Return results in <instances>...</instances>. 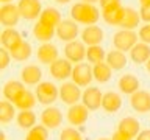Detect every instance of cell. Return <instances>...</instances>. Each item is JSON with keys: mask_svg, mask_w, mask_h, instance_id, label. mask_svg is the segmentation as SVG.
Masks as SVG:
<instances>
[{"mask_svg": "<svg viewBox=\"0 0 150 140\" xmlns=\"http://www.w3.org/2000/svg\"><path fill=\"white\" fill-rule=\"evenodd\" d=\"M139 20H142V19H141V14L136 11L134 8L127 6L119 27L122 28V30H134L136 27H139Z\"/></svg>", "mask_w": 150, "mask_h": 140, "instance_id": "ac0fdd59", "label": "cell"}, {"mask_svg": "<svg viewBox=\"0 0 150 140\" xmlns=\"http://www.w3.org/2000/svg\"><path fill=\"white\" fill-rule=\"evenodd\" d=\"M70 16L77 23H84V25H96L100 19V13L94 6V3L80 2L75 3L70 9Z\"/></svg>", "mask_w": 150, "mask_h": 140, "instance_id": "6da1fadb", "label": "cell"}, {"mask_svg": "<svg viewBox=\"0 0 150 140\" xmlns=\"http://www.w3.org/2000/svg\"><path fill=\"white\" fill-rule=\"evenodd\" d=\"M130 58L134 64H145L150 59V47L145 42L136 44L133 48L130 50Z\"/></svg>", "mask_w": 150, "mask_h": 140, "instance_id": "603a6c76", "label": "cell"}, {"mask_svg": "<svg viewBox=\"0 0 150 140\" xmlns=\"http://www.w3.org/2000/svg\"><path fill=\"white\" fill-rule=\"evenodd\" d=\"M59 140H81V134L74 128H66L61 132Z\"/></svg>", "mask_w": 150, "mask_h": 140, "instance_id": "d590c367", "label": "cell"}, {"mask_svg": "<svg viewBox=\"0 0 150 140\" xmlns=\"http://www.w3.org/2000/svg\"><path fill=\"white\" fill-rule=\"evenodd\" d=\"M139 14L144 22H150V6H141Z\"/></svg>", "mask_w": 150, "mask_h": 140, "instance_id": "f35d334b", "label": "cell"}, {"mask_svg": "<svg viewBox=\"0 0 150 140\" xmlns=\"http://www.w3.org/2000/svg\"><path fill=\"white\" fill-rule=\"evenodd\" d=\"M116 5H120V0H100V6H102V9L116 6Z\"/></svg>", "mask_w": 150, "mask_h": 140, "instance_id": "ab89813d", "label": "cell"}, {"mask_svg": "<svg viewBox=\"0 0 150 140\" xmlns=\"http://www.w3.org/2000/svg\"><path fill=\"white\" fill-rule=\"evenodd\" d=\"M36 101H38L36 95H33L30 90H25V92H23L22 95L16 100L14 106L19 107L21 111H27V109H33V107H35V104H36Z\"/></svg>", "mask_w": 150, "mask_h": 140, "instance_id": "d6a6232c", "label": "cell"}, {"mask_svg": "<svg viewBox=\"0 0 150 140\" xmlns=\"http://www.w3.org/2000/svg\"><path fill=\"white\" fill-rule=\"evenodd\" d=\"M122 106V98L119 93L116 92H106L103 95V100H102V107L105 109L106 112H117Z\"/></svg>", "mask_w": 150, "mask_h": 140, "instance_id": "484cf974", "label": "cell"}, {"mask_svg": "<svg viewBox=\"0 0 150 140\" xmlns=\"http://www.w3.org/2000/svg\"><path fill=\"white\" fill-rule=\"evenodd\" d=\"M106 58V53H105V50H103V47L102 45H91V47H88V50H86V59L89 61L91 64H100L103 62V59Z\"/></svg>", "mask_w": 150, "mask_h": 140, "instance_id": "1f68e13d", "label": "cell"}, {"mask_svg": "<svg viewBox=\"0 0 150 140\" xmlns=\"http://www.w3.org/2000/svg\"><path fill=\"white\" fill-rule=\"evenodd\" d=\"M83 93L80 90V86L75 83H64L63 86L59 87V98L61 101L66 103L69 106H74L81 100Z\"/></svg>", "mask_w": 150, "mask_h": 140, "instance_id": "277c9868", "label": "cell"}, {"mask_svg": "<svg viewBox=\"0 0 150 140\" xmlns=\"http://www.w3.org/2000/svg\"><path fill=\"white\" fill-rule=\"evenodd\" d=\"M139 39L145 42V44H150V25H144L141 27L139 30Z\"/></svg>", "mask_w": 150, "mask_h": 140, "instance_id": "74e56055", "label": "cell"}, {"mask_svg": "<svg viewBox=\"0 0 150 140\" xmlns=\"http://www.w3.org/2000/svg\"><path fill=\"white\" fill-rule=\"evenodd\" d=\"M136 140H150V129H144L136 135Z\"/></svg>", "mask_w": 150, "mask_h": 140, "instance_id": "60d3db41", "label": "cell"}, {"mask_svg": "<svg viewBox=\"0 0 150 140\" xmlns=\"http://www.w3.org/2000/svg\"><path fill=\"white\" fill-rule=\"evenodd\" d=\"M106 62L112 70H122L127 65V56L120 50H112L106 55Z\"/></svg>", "mask_w": 150, "mask_h": 140, "instance_id": "83f0119b", "label": "cell"}, {"mask_svg": "<svg viewBox=\"0 0 150 140\" xmlns=\"http://www.w3.org/2000/svg\"><path fill=\"white\" fill-rule=\"evenodd\" d=\"M124 13H125V8L122 6V5H116V6L102 9V17L108 25H117L119 27L122 17H124Z\"/></svg>", "mask_w": 150, "mask_h": 140, "instance_id": "d6986e66", "label": "cell"}, {"mask_svg": "<svg viewBox=\"0 0 150 140\" xmlns=\"http://www.w3.org/2000/svg\"><path fill=\"white\" fill-rule=\"evenodd\" d=\"M94 78V72L91 69L89 64H84V62H78L77 65L74 67V72H72V79L75 84H78L80 87H86L91 84Z\"/></svg>", "mask_w": 150, "mask_h": 140, "instance_id": "5b68a950", "label": "cell"}, {"mask_svg": "<svg viewBox=\"0 0 150 140\" xmlns=\"http://www.w3.org/2000/svg\"><path fill=\"white\" fill-rule=\"evenodd\" d=\"M41 121L45 128L49 129H56L63 123V114L58 107H45L41 114Z\"/></svg>", "mask_w": 150, "mask_h": 140, "instance_id": "8fae6325", "label": "cell"}, {"mask_svg": "<svg viewBox=\"0 0 150 140\" xmlns=\"http://www.w3.org/2000/svg\"><path fill=\"white\" fill-rule=\"evenodd\" d=\"M9 53H11V58L14 61L22 62V61H27L31 56V45H30V42L22 41L17 47H14L13 50H9Z\"/></svg>", "mask_w": 150, "mask_h": 140, "instance_id": "f1b7e54d", "label": "cell"}, {"mask_svg": "<svg viewBox=\"0 0 150 140\" xmlns=\"http://www.w3.org/2000/svg\"><path fill=\"white\" fill-rule=\"evenodd\" d=\"M56 3H59V5H66V3H69L70 0H55Z\"/></svg>", "mask_w": 150, "mask_h": 140, "instance_id": "ee69618b", "label": "cell"}, {"mask_svg": "<svg viewBox=\"0 0 150 140\" xmlns=\"http://www.w3.org/2000/svg\"><path fill=\"white\" fill-rule=\"evenodd\" d=\"M117 86H119V89H120L122 93H127V95H133L134 92L139 90L141 84H139V79L136 78L134 75L127 73V75H124V76H120L119 84H117Z\"/></svg>", "mask_w": 150, "mask_h": 140, "instance_id": "7402d4cb", "label": "cell"}, {"mask_svg": "<svg viewBox=\"0 0 150 140\" xmlns=\"http://www.w3.org/2000/svg\"><path fill=\"white\" fill-rule=\"evenodd\" d=\"M86 50L84 48V42L81 41H72L67 42L64 47V55L70 62H81V61L86 58Z\"/></svg>", "mask_w": 150, "mask_h": 140, "instance_id": "30bf717a", "label": "cell"}, {"mask_svg": "<svg viewBox=\"0 0 150 140\" xmlns=\"http://www.w3.org/2000/svg\"><path fill=\"white\" fill-rule=\"evenodd\" d=\"M92 72H94V79H97L98 83H106L111 79L112 69L108 65V62H100L94 65Z\"/></svg>", "mask_w": 150, "mask_h": 140, "instance_id": "4dcf8cb0", "label": "cell"}, {"mask_svg": "<svg viewBox=\"0 0 150 140\" xmlns=\"http://www.w3.org/2000/svg\"><path fill=\"white\" fill-rule=\"evenodd\" d=\"M78 25H77V22L74 20H61V23L58 27H56V34H58V37L63 42H72L75 41V37L78 36Z\"/></svg>", "mask_w": 150, "mask_h": 140, "instance_id": "9c48e42d", "label": "cell"}, {"mask_svg": "<svg viewBox=\"0 0 150 140\" xmlns=\"http://www.w3.org/2000/svg\"><path fill=\"white\" fill-rule=\"evenodd\" d=\"M19 11L21 16L25 20H35V19L41 17L42 6L39 0H19Z\"/></svg>", "mask_w": 150, "mask_h": 140, "instance_id": "8992f818", "label": "cell"}, {"mask_svg": "<svg viewBox=\"0 0 150 140\" xmlns=\"http://www.w3.org/2000/svg\"><path fill=\"white\" fill-rule=\"evenodd\" d=\"M88 115H89V109L84 104H74L69 107L67 111V120L70 125H75V126H81L86 123L88 120Z\"/></svg>", "mask_w": 150, "mask_h": 140, "instance_id": "9a60e30c", "label": "cell"}, {"mask_svg": "<svg viewBox=\"0 0 150 140\" xmlns=\"http://www.w3.org/2000/svg\"><path fill=\"white\" fill-rule=\"evenodd\" d=\"M138 44V34L133 30H120L112 36V45L116 50L127 51Z\"/></svg>", "mask_w": 150, "mask_h": 140, "instance_id": "7a4b0ae2", "label": "cell"}, {"mask_svg": "<svg viewBox=\"0 0 150 140\" xmlns=\"http://www.w3.org/2000/svg\"><path fill=\"white\" fill-rule=\"evenodd\" d=\"M25 90H27V89L23 87V83L11 79V81L5 83V86H3V97L6 98V100H9L11 103H16V100Z\"/></svg>", "mask_w": 150, "mask_h": 140, "instance_id": "ffe728a7", "label": "cell"}, {"mask_svg": "<svg viewBox=\"0 0 150 140\" xmlns=\"http://www.w3.org/2000/svg\"><path fill=\"white\" fill-rule=\"evenodd\" d=\"M2 2H3V3H9L11 0H2Z\"/></svg>", "mask_w": 150, "mask_h": 140, "instance_id": "7dc6e473", "label": "cell"}, {"mask_svg": "<svg viewBox=\"0 0 150 140\" xmlns=\"http://www.w3.org/2000/svg\"><path fill=\"white\" fill-rule=\"evenodd\" d=\"M141 6H150V0H139Z\"/></svg>", "mask_w": 150, "mask_h": 140, "instance_id": "7bdbcfd3", "label": "cell"}, {"mask_svg": "<svg viewBox=\"0 0 150 140\" xmlns=\"http://www.w3.org/2000/svg\"><path fill=\"white\" fill-rule=\"evenodd\" d=\"M83 2H86V3H96V2H100V0H83Z\"/></svg>", "mask_w": 150, "mask_h": 140, "instance_id": "bcb514c9", "label": "cell"}, {"mask_svg": "<svg viewBox=\"0 0 150 140\" xmlns=\"http://www.w3.org/2000/svg\"><path fill=\"white\" fill-rule=\"evenodd\" d=\"M117 131L122 132L124 135H127V137L133 139V137H136V135L141 132L139 131V121L136 118H133V117H125V118H122L119 121Z\"/></svg>", "mask_w": 150, "mask_h": 140, "instance_id": "44dd1931", "label": "cell"}, {"mask_svg": "<svg viewBox=\"0 0 150 140\" xmlns=\"http://www.w3.org/2000/svg\"><path fill=\"white\" fill-rule=\"evenodd\" d=\"M21 11H19V6L13 3H5L2 8H0V20H2V25L6 28H13L14 25H17L19 19H21Z\"/></svg>", "mask_w": 150, "mask_h": 140, "instance_id": "52a82bcc", "label": "cell"}, {"mask_svg": "<svg viewBox=\"0 0 150 140\" xmlns=\"http://www.w3.org/2000/svg\"><path fill=\"white\" fill-rule=\"evenodd\" d=\"M55 33H56V28H52L49 25H45V23H42L41 20L33 27V34H35V37L41 42L52 41V37H53Z\"/></svg>", "mask_w": 150, "mask_h": 140, "instance_id": "4316f807", "label": "cell"}, {"mask_svg": "<svg viewBox=\"0 0 150 140\" xmlns=\"http://www.w3.org/2000/svg\"><path fill=\"white\" fill-rule=\"evenodd\" d=\"M16 120H17L19 128H22V129H31L33 126H36V114L31 109L21 111L17 114Z\"/></svg>", "mask_w": 150, "mask_h": 140, "instance_id": "f546056e", "label": "cell"}, {"mask_svg": "<svg viewBox=\"0 0 150 140\" xmlns=\"http://www.w3.org/2000/svg\"><path fill=\"white\" fill-rule=\"evenodd\" d=\"M0 39H2V45L6 50H13L14 47H17L23 41L21 33L17 30H14V28H5L2 31V37H0Z\"/></svg>", "mask_w": 150, "mask_h": 140, "instance_id": "cb8c5ba5", "label": "cell"}, {"mask_svg": "<svg viewBox=\"0 0 150 140\" xmlns=\"http://www.w3.org/2000/svg\"><path fill=\"white\" fill-rule=\"evenodd\" d=\"M102 100H103V95H102L100 89H97V87H88L83 92V97H81L83 104L89 111H97L102 106Z\"/></svg>", "mask_w": 150, "mask_h": 140, "instance_id": "4fadbf2b", "label": "cell"}, {"mask_svg": "<svg viewBox=\"0 0 150 140\" xmlns=\"http://www.w3.org/2000/svg\"><path fill=\"white\" fill-rule=\"evenodd\" d=\"M72 72H74V67L67 58L66 59L58 58L55 62L50 64V75L55 79H59V81H64L66 78L72 76Z\"/></svg>", "mask_w": 150, "mask_h": 140, "instance_id": "ba28073f", "label": "cell"}, {"mask_svg": "<svg viewBox=\"0 0 150 140\" xmlns=\"http://www.w3.org/2000/svg\"><path fill=\"white\" fill-rule=\"evenodd\" d=\"M130 104L136 112H141V114H145V112H150V93L147 90H139L134 92L130 98Z\"/></svg>", "mask_w": 150, "mask_h": 140, "instance_id": "7c38bea8", "label": "cell"}, {"mask_svg": "<svg viewBox=\"0 0 150 140\" xmlns=\"http://www.w3.org/2000/svg\"><path fill=\"white\" fill-rule=\"evenodd\" d=\"M21 78L22 83L27 84V86H35V84H39L41 78H42V70L38 67V65H25L21 72Z\"/></svg>", "mask_w": 150, "mask_h": 140, "instance_id": "e0dca14e", "label": "cell"}, {"mask_svg": "<svg viewBox=\"0 0 150 140\" xmlns=\"http://www.w3.org/2000/svg\"><path fill=\"white\" fill-rule=\"evenodd\" d=\"M111 140H131V139L127 137V135H124L122 132H119V131H116V132L112 134V139Z\"/></svg>", "mask_w": 150, "mask_h": 140, "instance_id": "b9f144b4", "label": "cell"}, {"mask_svg": "<svg viewBox=\"0 0 150 140\" xmlns=\"http://www.w3.org/2000/svg\"><path fill=\"white\" fill-rule=\"evenodd\" d=\"M9 61H11V53H9V50L3 48L0 50V69L5 70L9 65Z\"/></svg>", "mask_w": 150, "mask_h": 140, "instance_id": "8d00e7d4", "label": "cell"}, {"mask_svg": "<svg viewBox=\"0 0 150 140\" xmlns=\"http://www.w3.org/2000/svg\"><path fill=\"white\" fill-rule=\"evenodd\" d=\"M59 97V90L58 87L55 86L53 83H49V81H44V83H39L36 87V98L41 104H45L49 106L52 104L53 101H56V98Z\"/></svg>", "mask_w": 150, "mask_h": 140, "instance_id": "3957f363", "label": "cell"}, {"mask_svg": "<svg viewBox=\"0 0 150 140\" xmlns=\"http://www.w3.org/2000/svg\"><path fill=\"white\" fill-rule=\"evenodd\" d=\"M103 36H105V33H103V30L97 25H88L81 31V41L89 47L91 45H100L103 42Z\"/></svg>", "mask_w": 150, "mask_h": 140, "instance_id": "5bb4252c", "label": "cell"}, {"mask_svg": "<svg viewBox=\"0 0 150 140\" xmlns=\"http://www.w3.org/2000/svg\"><path fill=\"white\" fill-rule=\"evenodd\" d=\"M14 118V106L9 100H5L0 103V121L2 123H9Z\"/></svg>", "mask_w": 150, "mask_h": 140, "instance_id": "e575fe53", "label": "cell"}, {"mask_svg": "<svg viewBox=\"0 0 150 140\" xmlns=\"http://www.w3.org/2000/svg\"><path fill=\"white\" fill-rule=\"evenodd\" d=\"M100 140H110V139H100Z\"/></svg>", "mask_w": 150, "mask_h": 140, "instance_id": "c3c4849f", "label": "cell"}, {"mask_svg": "<svg viewBox=\"0 0 150 140\" xmlns=\"http://www.w3.org/2000/svg\"><path fill=\"white\" fill-rule=\"evenodd\" d=\"M39 20H41L42 23H45V25L52 27V28H56V27L61 23V13H59L56 8L47 6V8L42 9Z\"/></svg>", "mask_w": 150, "mask_h": 140, "instance_id": "d4e9b609", "label": "cell"}, {"mask_svg": "<svg viewBox=\"0 0 150 140\" xmlns=\"http://www.w3.org/2000/svg\"><path fill=\"white\" fill-rule=\"evenodd\" d=\"M49 128H45L44 125H36L31 129H28V134L25 140H49Z\"/></svg>", "mask_w": 150, "mask_h": 140, "instance_id": "836d02e7", "label": "cell"}, {"mask_svg": "<svg viewBox=\"0 0 150 140\" xmlns=\"http://www.w3.org/2000/svg\"><path fill=\"white\" fill-rule=\"evenodd\" d=\"M145 69H147V72L150 73V59L147 61V62H145Z\"/></svg>", "mask_w": 150, "mask_h": 140, "instance_id": "f6af8a7d", "label": "cell"}, {"mask_svg": "<svg viewBox=\"0 0 150 140\" xmlns=\"http://www.w3.org/2000/svg\"><path fill=\"white\" fill-rule=\"evenodd\" d=\"M38 61L42 64H52L58 59V48L56 45L50 44V42H44L39 48H38Z\"/></svg>", "mask_w": 150, "mask_h": 140, "instance_id": "2e32d148", "label": "cell"}]
</instances>
